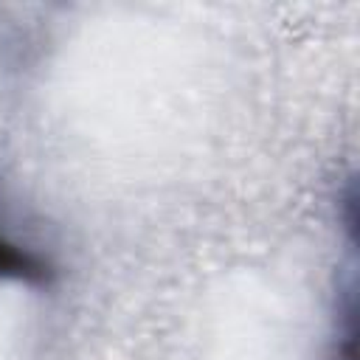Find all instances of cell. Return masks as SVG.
Segmentation results:
<instances>
[{
  "label": "cell",
  "mask_w": 360,
  "mask_h": 360,
  "mask_svg": "<svg viewBox=\"0 0 360 360\" xmlns=\"http://www.w3.org/2000/svg\"><path fill=\"white\" fill-rule=\"evenodd\" d=\"M51 276H53V267L48 264V259L14 245L6 233H0V278H14L25 284H48Z\"/></svg>",
  "instance_id": "cell-1"
}]
</instances>
